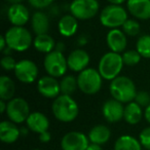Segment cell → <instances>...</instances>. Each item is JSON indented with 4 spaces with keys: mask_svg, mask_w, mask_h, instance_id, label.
Masks as SVG:
<instances>
[{
    "mask_svg": "<svg viewBox=\"0 0 150 150\" xmlns=\"http://www.w3.org/2000/svg\"><path fill=\"white\" fill-rule=\"evenodd\" d=\"M52 111L54 116L61 122H71L75 120L79 113L76 101L68 95H60L52 102Z\"/></svg>",
    "mask_w": 150,
    "mask_h": 150,
    "instance_id": "1",
    "label": "cell"
},
{
    "mask_svg": "<svg viewBox=\"0 0 150 150\" xmlns=\"http://www.w3.org/2000/svg\"><path fill=\"white\" fill-rule=\"evenodd\" d=\"M112 99L119 101L120 103H129L135 101L137 95V88L134 81L127 76H120L111 80L109 86Z\"/></svg>",
    "mask_w": 150,
    "mask_h": 150,
    "instance_id": "2",
    "label": "cell"
},
{
    "mask_svg": "<svg viewBox=\"0 0 150 150\" xmlns=\"http://www.w3.org/2000/svg\"><path fill=\"white\" fill-rule=\"evenodd\" d=\"M123 60L120 54L108 52L101 57L99 61L98 71L100 72L103 79L113 80L119 76L123 68Z\"/></svg>",
    "mask_w": 150,
    "mask_h": 150,
    "instance_id": "3",
    "label": "cell"
},
{
    "mask_svg": "<svg viewBox=\"0 0 150 150\" xmlns=\"http://www.w3.org/2000/svg\"><path fill=\"white\" fill-rule=\"evenodd\" d=\"M7 46L15 52H25L33 43L31 32L25 27H11L4 34Z\"/></svg>",
    "mask_w": 150,
    "mask_h": 150,
    "instance_id": "4",
    "label": "cell"
},
{
    "mask_svg": "<svg viewBox=\"0 0 150 150\" xmlns=\"http://www.w3.org/2000/svg\"><path fill=\"white\" fill-rule=\"evenodd\" d=\"M78 88L86 95H95L100 92L103 84V77L100 72L94 68H86L78 73Z\"/></svg>",
    "mask_w": 150,
    "mask_h": 150,
    "instance_id": "5",
    "label": "cell"
},
{
    "mask_svg": "<svg viewBox=\"0 0 150 150\" xmlns=\"http://www.w3.org/2000/svg\"><path fill=\"white\" fill-rule=\"evenodd\" d=\"M127 20V13L121 5H107L100 13L101 24L110 30L122 27Z\"/></svg>",
    "mask_w": 150,
    "mask_h": 150,
    "instance_id": "6",
    "label": "cell"
},
{
    "mask_svg": "<svg viewBox=\"0 0 150 150\" xmlns=\"http://www.w3.org/2000/svg\"><path fill=\"white\" fill-rule=\"evenodd\" d=\"M43 66L46 73L54 78L65 76L68 70V63L64 54L56 50L44 57Z\"/></svg>",
    "mask_w": 150,
    "mask_h": 150,
    "instance_id": "7",
    "label": "cell"
},
{
    "mask_svg": "<svg viewBox=\"0 0 150 150\" xmlns=\"http://www.w3.org/2000/svg\"><path fill=\"white\" fill-rule=\"evenodd\" d=\"M100 8L98 0H73L69 9L73 17L77 20L86 21L97 16Z\"/></svg>",
    "mask_w": 150,
    "mask_h": 150,
    "instance_id": "8",
    "label": "cell"
},
{
    "mask_svg": "<svg viewBox=\"0 0 150 150\" xmlns=\"http://www.w3.org/2000/svg\"><path fill=\"white\" fill-rule=\"evenodd\" d=\"M30 107L28 102L23 98H13L7 102L6 115L13 122L23 123L30 115Z\"/></svg>",
    "mask_w": 150,
    "mask_h": 150,
    "instance_id": "9",
    "label": "cell"
},
{
    "mask_svg": "<svg viewBox=\"0 0 150 150\" xmlns=\"http://www.w3.org/2000/svg\"><path fill=\"white\" fill-rule=\"evenodd\" d=\"M15 76L19 81L22 83L30 84L36 80L38 76V67L33 61L28 60H21L17 63L15 70Z\"/></svg>",
    "mask_w": 150,
    "mask_h": 150,
    "instance_id": "10",
    "label": "cell"
},
{
    "mask_svg": "<svg viewBox=\"0 0 150 150\" xmlns=\"http://www.w3.org/2000/svg\"><path fill=\"white\" fill-rule=\"evenodd\" d=\"M90 144L91 142L88 136L77 131L65 134L61 140L62 150H86Z\"/></svg>",
    "mask_w": 150,
    "mask_h": 150,
    "instance_id": "11",
    "label": "cell"
},
{
    "mask_svg": "<svg viewBox=\"0 0 150 150\" xmlns=\"http://www.w3.org/2000/svg\"><path fill=\"white\" fill-rule=\"evenodd\" d=\"M37 91L44 98L56 99L61 94L60 82L50 75L42 76L37 81Z\"/></svg>",
    "mask_w": 150,
    "mask_h": 150,
    "instance_id": "12",
    "label": "cell"
},
{
    "mask_svg": "<svg viewBox=\"0 0 150 150\" xmlns=\"http://www.w3.org/2000/svg\"><path fill=\"white\" fill-rule=\"evenodd\" d=\"M90 54L82 48H76L72 50L67 57L68 68L73 72L80 73L81 71L86 70L90 64Z\"/></svg>",
    "mask_w": 150,
    "mask_h": 150,
    "instance_id": "13",
    "label": "cell"
},
{
    "mask_svg": "<svg viewBox=\"0 0 150 150\" xmlns=\"http://www.w3.org/2000/svg\"><path fill=\"white\" fill-rule=\"evenodd\" d=\"M123 112H125V107H123L122 103L115 100V99L107 100L103 104V116L110 123H115L120 121L123 118Z\"/></svg>",
    "mask_w": 150,
    "mask_h": 150,
    "instance_id": "14",
    "label": "cell"
},
{
    "mask_svg": "<svg viewBox=\"0 0 150 150\" xmlns=\"http://www.w3.org/2000/svg\"><path fill=\"white\" fill-rule=\"evenodd\" d=\"M7 18L13 26L24 27L30 20L29 9L22 3L11 4L7 11Z\"/></svg>",
    "mask_w": 150,
    "mask_h": 150,
    "instance_id": "15",
    "label": "cell"
},
{
    "mask_svg": "<svg viewBox=\"0 0 150 150\" xmlns=\"http://www.w3.org/2000/svg\"><path fill=\"white\" fill-rule=\"evenodd\" d=\"M106 42L108 47L110 48V52L120 54L127 47V35H125L122 30L111 29L107 33Z\"/></svg>",
    "mask_w": 150,
    "mask_h": 150,
    "instance_id": "16",
    "label": "cell"
},
{
    "mask_svg": "<svg viewBox=\"0 0 150 150\" xmlns=\"http://www.w3.org/2000/svg\"><path fill=\"white\" fill-rule=\"evenodd\" d=\"M127 7L136 19L142 21L150 19V0H127Z\"/></svg>",
    "mask_w": 150,
    "mask_h": 150,
    "instance_id": "17",
    "label": "cell"
},
{
    "mask_svg": "<svg viewBox=\"0 0 150 150\" xmlns=\"http://www.w3.org/2000/svg\"><path fill=\"white\" fill-rule=\"evenodd\" d=\"M26 125H27V127L30 131L39 135L43 132L48 131L50 120H48L47 116L45 114L35 111V112L30 113L27 120H26Z\"/></svg>",
    "mask_w": 150,
    "mask_h": 150,
    "instance_id": "18",
    "label": "cell"
},
{
    "mask_svg": "<svg viewBox=\"0 0 150 150\" xmlns=\"http://www.w3.org/2000/svg\"><path fill=\"white\" fill-rule=\"evenodd\" d=\"M20 136H21V132L17 127V123L11 120H3L0 123V140L3 143H15L20 138Z\"/></svg>",
    "mask_w": 150,
    "mask_h": 150,
    "instance_id": "19",
    "label": "cell"
},
{
    "mask_svg": "<svg viewBox=\"0 0 150 150\" xmlns=\"http://www.w3.org/2000/svg\"><path fill=\"white\" fill-rule=\"evenodd\" d=\"M59 32L64 37H72L78 29V22L77 19L73 17L72 15L63 16L58 23Z\"/></svg>",
    "mask_w": 150,
    "mask_h": 150,
    "instance_id": "20",
    "label": "cell"
},
{
    "mask_svg": "<svg viewBox=\"0 0 150 150\" xmlns=\"http://www.w3.org/2000/svg\"><path fill=\"white\" fill-rule=\"evenodd\" d=\"M88 140L91 143L98 144L102 146L107 143L111 137V131L108 127L104 125H97L93 127L88 132Z\"/></svg>",
    "mask_w": 150,
    "mask_h": 150,
    "instance_id": "21",
    "label": "cell"
},
{
    "mask_svg": "<svg viewBox=\"0 0 150 150\" xmlns=\"http://www.w3.org/2000/svg\"><path fill=\"white\" fill-rule=\"evenodd\" d=\"M31 27L36 35L46 34L50 30V19L47 15L41 11L34 13L31 18Z\"/></svg>",
    "mask_w": 150,
    "mask_h": 150,
    "instance_id": "22",
    "label": "cell"
},
{
    "mask_svg": "<svg viewBox=\"0 0 150 150\" xmlns=\"http://www.w3.org/2000/svg\"><path fill=\"white\" fill-rule=\"evenodd\" d=\"M144 113L142 111V107L138 105L135 101L129 102L125 106V112H123V119L129 125H135L141 121Z\"/></svg>",
    "mask_w": 150,
    "mask_h": 150,
    "instance_id": "23",
    "label": "cell"
},
{
    "mask_svg": "<svg viewBox=\"0 0 150 150\" xmlns=\"http://www.w3.org/2000/svg\"><path fill=\"white\" fill-rule=\"evenodd\" d=\"M56 41L50 35L46 34H41V35H36L33 41V46L37 52H43L47 54L50 52H54L56 50Z\"/></svg>",
    "mask_w": 150,
    "mask_h": 150,
    "instance_id": "24",
    "label": "cell"
},
{
    "mask_svg": "<svg viewBox=\"0 0 150 150\" xmlns=\"http://www.w3.org/2000/svg\"><path fill=\"white\" fill-rule=\"evenodd\" d=\"M114 150H142V145L133 136L122 135L115 141Z\"/></svg>",
    "mask_w": 150,
    "mask_h": 150,
    "instance_id": "25",
    "label": "cell"
},
{
    "mask_svg": "<svg viewBox=\"0 0 150 150\" xmlns=\"http://www.w3.org/2000/svg\"><path fill=\"white\" fill-rule=\"evenodd\" d=\"M16 93V84L11 77L2 75L0 77V100L11 101Z\"/></svg>",
    "mask_w": 150,
    "mask_h": 150,
    "instance_id": "26",
    "label": "cell"
},
{
    "mask_svg": "<svg viewBox=\"0 0 150 150\" xmlns=\"http://www.w3.org/2000/svg\"><path fill=\"white\" fill-rule=\"evenodd\" d=\"M61 95H68L71 96L77 90V78H75L73 75H65L60 81Z\"/></svg>",
    "mask_w": 150,
    "mask_h": 150,
    "instance_id": "27",
    "label": "cell"
},
{
    "mask_svg": "<svg viewBox=\"0 0 150 150\" xmlns=\"http://www.w3.org/2000/svg\"><path fill=\"white\" fill-rule=\"evenodd\" d=\"M136 50L142 58L150 59V35L145 34L140 36L136 43Z\"/></svg>",
    "mask_w": 150,
    "mask_h": 150,
    "instance_id": "28",
    "label": "cell"
},
{
    "mask_svg": "<svg viewBox=\"0 0 150 150\" xmlns=\"http://www.w3.org/2000/svg\"><path fill=\"white\" fill-rule=\"evenodd\" d=\"M140 30L141 27L139 22L134 19H127L122 26V31L125 32V35L129 36H137L140 33Z\"/></svg>",
    "mask_w": 150,
    "mask_h": 150,
    "instance_id": "29",
    "label": "cell"
},
{
    "mask_svg": "<svg viewBox=\"0 0 150 150\" xmlns=\"http://www.w3.org/2000/svg\"><path fill=\"white\" fill-rule=\"evenodd\" d=\"M141 54L137 52V50H129L123 52L122 60L127 66H136L141 60Z\"/></svg>",
    "mask_w": 150,
    "mask_h": 150,
    "instance_id": "30",
    "label": "cell"
},
{
    "mask_svg": "<svg viewBox=\"0 0 150 150\" xmlns=\"http://www.w3.org/2000/svg\"><path fill=\"white\" fill-rule=\"evenodd\" d=\"M135 102L141 107H145L146 108V107H148L150 105V94H148L147 92H144V91L137 92Z\"/></svg>",
    "mask_w": 150,
    "mask_h": 150,
    "instance_id": "31",
    "label": "cell"
},
{
    "mask_svg": "<svg viewBox=\"0 0 150 150\" xmlns=\"http://www.w3.org/2000/svg\"><path fill=\"white\" fill-rule=\"evenodd\" d=\"M139 141L142 147L150 150V127H145L139 135Z\"/></svg>",
    "mask_w": 150,
    "mask_h": 150,
    "instance_id": "32",
    "label": "cell"
},
{
    "mask_svg": "<svg viewBox=\"0 0 150 150\" xmlns=\"http://www.w3.org/2000/svg\"><path fill=\"white\" fill-rule=\"evenodd\" d=\"M17 63L18 62H16V60L11 56H4L1 59V61H0L1 67H2L5 71L15 70L16 66H17Z\"/></svg>",
    "mask_w": 150,
    "mask_h": 150,
    "instance_id": "33",
    "label": "cell"
},
{
    "mask_svg": "<svg viewBox=\"0 0 150 150\" xmlns=\"http://www.w3.org/2000/svg\"><path fill=\"white\" fill-rule=\"evenodd\" d=\"M54 0H28L29 4L36 9H43L48 7Z\"/></svg>",
    "mask_w": 150,
    "mask_h": 150,
    "instance_id": "34",
    "label": "cell"
},
{
    "mask_svg": "<svg viewBox=\"0 0 150 150\" xmlns=\"http://www.w3.org/2000/svg\"><path fill=\"white\" fill-rule=\"evenodd\" d=\"M50 139H52V135H50V133L48 131L39 134V140L42 143H47V142L50 141Z\"/></svg>",
    "mask_w": 150,
    "mask_h": 150,
    "instance_id": "35",
    "label": "cell"
},
{
    "mask_svg": "<svg viewBox=\"0 0 150 150\" xmlns=\"http://www.w3.org/2000/svg\"><path fill=\"white\" fill-rule=\"evenodd\" d=\"M6 47H7V43H6V40H5L4 35H3L0 37V50L2 52V50H4Z\"/></svg>",
    "mask_w": 150,
    "mask_h": 150,
    "instance_id": "36",
    "label": "cell"
},
{
    "mask_svg": "<svg viewBox=\"0 0 150 150\" xmlns=\"http://www.w3.org/2000/svg\"><path fill=\"white\" fill-rule=\"evenodd\" d=\"M6 109H7V103H6V101L0 100V112H1V113L6 112Z\"/></svg>",
    "mask_w": 150,
    "mask_h": 150,
    "instance_id": "37",
    "label": "cell"
},
{
    "mask_svg": "<svg viewBox=\"0 0 150 150\" xmlns=\"http://www.w3.org/2000/svg\"><path fill=\"white\" fill-rule=\"evenodd\" d=\"M86 150H103V149H102V147H101V145L91 143L90 145H88V149H86Z\"/></svg>",
    "mask_w": 150,
    "mask_h": 150,
    "instance_id": "38",
    "label": "cell"
},
{
    "mask_svg": "<svg viewBox=\"0 0 150 150\" xmlns=\"http://www.w3.org/2000/svg\"><path fill=\"white\" fill-rule=\"evenodd\" d=\"M144 117H145L146 120L150 123V105L145 108V111H144Z\"/></svg>",
    "mask_w": 150,
    "mask_h": 150,
    "instance_id": "39",
    "label": "cell"
},
{
    "mask_svg": "<svg viewBox=\"0 0 150 150\" xmlns=\"http://www.w3.org/2000/svg\"><path fill=\"white\" fill-rule=\"evenodd\" d=\"M125 1H127V0H108V2H110V4H114V5H121Z\"/></svg>",
    "mask_w": 150,
    "mask_h": 150,
    "instance_id": "40",
    "label": "cell"
},
{
    "mask_svg": "<svg viewBox=\"0 0 150 150\" xmlns=\"http://www.w3.org/2000/svg\"><path fill=\"white\" fill-rule=\"evenodd\" d=\"M64 47H65L64 43H62V42H59V43L56 45V50H59V52H63V50H64Z\"/></svg>",
    "mask_w": 150,
    "mask_h": 150,
    "instance_id": "41",
    "label": "cell"
},
{
    "mask_svg": "<svg viewBox=\"0 0 150 150\" xmlns=\"http://www.w3.org/2000/svg\"><path fill=\"white\" fill-rule=\"evenodd\" d=\"M30 129L28 127H21L20 129V132H21V136H27L28 133H29Z\"/></svg>",
    "mask_w": 150,
    "mask_h": 150,
    "instance_id": "42",
    "label": "cell"
},
{
    "mask_svg": "<svg viewBox=\"0 0 150 150\" xmlns=\"http://www.w3.org/2000/svg\"><path fill=\"white\" fill-rule=\"evenodd\" d=\"M11 52H13V50H11V47H8V46H7V47L5 48L4 50H2V52L4 54V56H11Z\"/></svg>",
    "mask_w": 150,
    "mask_h": 150,
    "instance_id": "43",
    "label": "cell"
},
{
    "mask_svg": "<svg viewBox=\"0 0 150 150\" xmlns=\"http://www.w3.org/2000/svg\"><path fill=\"white\" fill-rule=\"evenodd\" d=\"M7 2L11 3V4H17V3H22L23 0H6Z\"/></svg>",
    "mask_w": 150,
    "mask_h": 150,
    "instance_id": "44",
    "label": "cell"
},
{
    "mask_svg": "<svg viewBox=\"0 0 150 150\" xmlns=\"http://www.w3.org/2000/svg\"><path fill=\"white\" fill-rule=\"evenodd\" d=\"M33 150H41V149H33Z\"/></svg>",
    "mask_w": 150,
    "mask_h": 150,
    "instance_id": "45",
    "label": "cell"
}]
</instances>
